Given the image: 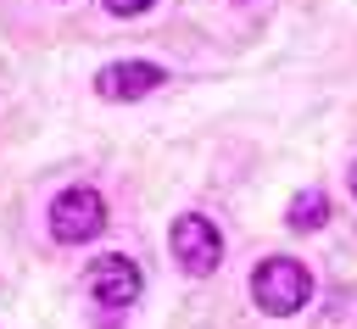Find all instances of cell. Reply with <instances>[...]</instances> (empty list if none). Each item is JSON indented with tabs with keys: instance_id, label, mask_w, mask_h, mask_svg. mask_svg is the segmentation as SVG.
<instances>
[{
	"instance_id": "cell-1",
	"label": "cell",
	"mask_w": 357,
	"mask_h": 329,
	"mask_svg": "<svg viewBox=\"0 0 357 329\" xmlns=\"http://www.w3.org/2000/svg\"><path fill=\"white\" fill-rule=\"evenodd\" d=\"M251 301L268 318H290V312H301L312 301V273L296 257H262L257 273H251Z\"/></svg>"
},
{
	"instance_id": "cell-2",
	"label": "cell",
	"mask_w": 357,
	"mask_h": 329,
	"mask_svg": "<svg viewBox=\"0 0 357 329\" xmlns=\"http://www.w3.org/2000/svg\"><path fill=\"white\" fill-rule=\"evenodd\" d=\"M100 229H106V201H100V190L73 184V190H61V195L50 201V234H56L61 245H84V240H95Z\"/></svg>"
},
{
	"instance_id": "cell-3",
	"label": "cell",
	"mask_w": 357,
	"mask_h": 329,
	"mask_svg": "<svg viewBox=\"0 0 357 329\" xmlns=\"http://www.w3.org/2000/svg\"><path fill=\"white\" fill-rule=\"evenodd\" d=\"M173 262L184 268V273H195V279H206V273H218V262H223V234H218V223L212 217H201V212H184L178 223H173Z\"/></svg>"
},
{
	"instance_id": "cell-4",
	"label": "cell",
	"mask_w": 357,
	"mask_h": 329,
	"mask_svg": "<svg viewBox=\"0 0 357 329\" xmlns=\"http://www.w3.org/2000/svg\"><path fill=\"white\" fill-rule=\"evenodd\" d=\"M139 268H134V257H100V262H89V296L100 301V307H134L139 301Z\"/></svg>"
},
{
	"instance_id": "cell-5",
	"label": "cell",
	"mask_w": 357,
	"mask_h": 329,
	"mask_svg": "<svg viewBox=\"0 0 357 329\" xmlns=\"http://www.w3.org/2000/svg\"><path fill=\"white\" fill-rule=\"evenodd\" d=\"M162 84H167V72H162L156 61H112V67L95 72V89H100L106 100H139V95H151V89H162Z\"/></svg>"
},
{
	"instance_id": "cell-6",
	"label": "cell",
	"mask_w": 357,
	"mask_h": 329,
	"mask_svg": "<svg viewBox=\"0 0 357 329\" xmlns=\"http://www.w3.org/2000/svg\"><path fill=\"white\" fill-rule=\"evenodd\" d=\"M324 217H329V195H324V190H301V195L290 201V229H296V234L324 229Z\"/></svg>"
},
{
	"instance_id": "cell-7",
	"label": "cell",
	"mask_w": 357,
	"mask_h": 329,
	"mask_svg": "<svg viewBox=\"0 0 357 329\" xmlns=\"http://www.w3.org/2000/svg\"><path fill=\"white\" fill-rule=\"evenodd\" d=\"M100 6H106L112 17H139V11H151L156 0H100Z\"/></svg>"
},
{
	"instance_id": "cell-8",
	"label": "cell",
	"mask_w": 357,
	"mask_h": 329,
	"mask_svg": "<svg viewBox=\"0 0 357 329\" xmlns=\"http://www.w3.org/2000/svg\"><path fill=\"white\" fill-rule=\"evenodd\" d=\"M351 195H357V167H351Z\"/></svg>"
}]
</instances>
